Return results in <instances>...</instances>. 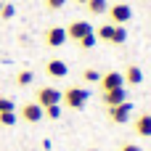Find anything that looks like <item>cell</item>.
I'll return each mask as SVG.
<instances>
[{
    "label": "cell",
    "mask_w": 151,
    "mask_h": 151,
    "mask_svg": "<svg viewBox=\"0 0 151 151\" xmlns=\"http://www.w3.org/2000/svg\"><path fill=\"white\" fill-rule=\"evenodd\" d=\"M88 98H90V90H85V88H80V85H72V88L61 90L64 106H66V109H74V111H77V109H85Z\"/></svg>",
    "instance_id": "6da1fadb"
},
{
    "label": "cell",
    "mask_w": 151,
    "mask_h": 151,
    "mask_svg": "<svg viewBox=\"0 0 151 151\" xmlns=\"http://www.w3.org/2000/svg\"><path fill=\"white\" fill-rule=\"evenodd\" d=\"M106 16L111 19V24H127L130 19H133V8L127 5V3H114V5H109L106 8Z\"/></svg>",
    "instance_id": "7a4b0ae2"
},
{
    "label": "cell",
    "mask_w": 151,
    "mask_h": 151,
    "mask_svg": "<svg viewBox=\"0 0 151 151\" xmlns=\"http://www.w3.org/2000/svg\"><path fill=\"white\" fill-rule=\"evenodd\" d=\"M130 117H133V104H130V101H122V104H117V106H109V119H111L114 125H127Z\"/></svg>",
    "instance_id": "3957f363"
},
{
    "label": "cell",
    "mask_w": 151,
    "mask_h": 151,
    "mask_svg": "<svg viewBox=\"0 0 151 151\" xmlns=\"http://www.w3.org/2000/svg\"><path fill=\"white\" fill-rule=\"evenodd\" d=\"M90 32H96V27L90 24V21H85V19H77V21H72L69 27H66V37L69 40H74V42H80L85 35H90Z\"/></svg>",
    "instance_id": "277c9868"
},
{
    "label": "cell",
    "mask_w": 151,
    "mask_h": 151,
    "mask_svg": "<svg viewBox=\"0 0 151 151\" xmlns=\"http://www.w3.org/2000/svg\"><path fill=\"white\" fill-rule=\"evenodd\" d=\"M98 88H101L104 93H106V90H117V88H125V77H122V72L111 69V72L101 74V80H98Z\"/></svg>",
    "instance_id": "5b68a950"
},
{
    "label": "cell",
    "mask_w": 151,
    "mask_h": 151,
    "mask_svg": "<svg viewBox=\"0 0 151 151\" xmlns=\"http://www.w3.org/2000/svg\"><path fill=\"white\" fill-rule=\"evenodd\" d=\"M35 104H40L42 109H45V106H53V104H61V90L45 85V88L37 90V101H35Z\"/></svg>",
    "instance_id": "8992f818"
},
{
    "label": "cell",
    "mask_w": 151,
    "mask_h": 151,
    "mask_svg": "<svg viewBox=\"0 0 151 151\" xmlns=\"http://www.w3.org/2000/svg\"><path fill=\"white\" fill-rule=\"evenodd\" d=\"M66 40H69V37H66V27H50V29L45 32V45H48V48H61Z\"/></svg>",
    "instance_id": "52a82bcc"
},
{
    "label": "cell",
    "mask_w": 151,
    "mask_h": 151,
    "mask_svg": "<svg viewBox=\"0 0 151 151\" xmlns=\"http://www.w3.org/2000/svg\"><path fill=\"white\" fill-rule=\"evenodd\" d=\"M45 72H48V77H53V80H64V77L69 74V66H66V61H61V58H50V61L45 64Z\"/></svg>",
    "instance_id": "ba28073f"
},
{
    "label": "cell",
    "mask_w": 151,
    "mask_h": 151,
    "mask_svg": "<svg viewBox=\"0 0 151 151\" xmlns=\"http://www.w3.org/2000/svg\"><path fill=\"white\" fill-rule=\"evenodd\" d=\"M133 130L141 135V138H151V114H138L135 119H133Z\"/></svg>",
    "instance_id": "9c48e42d"
},
{
    "label": "cell",
    "mask_w": 151,
    "mask_h": 151,
    "mask_svg": "<svg viewBox=\"0 0 151 151\" xmlns=\"http://www.w3.org/2000/svg\"><path fill=\"white\" fill-rule=\"evenodd\" d=\"M122 77H125V85H141L143 82V69L138 66V64H130V66H125V72H122Z\"/></svg>",
    "instance_id": "30bf717a"
},
{
    "label": "cell",
    "mask_w": 151,
    "mask_h": 151,
    "mask_svg": "<svg viewBox=\"0 0 151 151\" xmlns=\"http://www.w3.org/2000/svg\"><path fill=\"white\" fill-rule=\"evenodd\" d=\"M21 119H24V122H32V125L40 122V119H42V106H40V104H24V106H21Z\"/></svg>",
    "instance_id": "8fae6325"
},
{
    "label": "cell",
    "mask_w": 151,
    "mask_h": 151,
    "mask_svg": "<svg viewBox=\"0 0 151 151\" xmlns=\"http://www.w3.org/2000/svg\"><path fill=\"white\" fill-rule=\"evenodd\" d=\"M122 101H127V90H125V88L106 90V93H104V104H106V106H117V104H122Z\"/></svg>",
    "instance_id": "7c38bea8"
},
{
    "label": "cell",
    "mask_w": 151,
    "mask_h": 151,
    "mask_svg": "<svg viewBox=\"0 0 151 151\" xmlns=\"http://www.w3.org/2000/svg\"><path fill=\"white\" fill-rule=\"evenodd\" d=\"M114 29H117V24H101L98 29H96V37L98 40H104V42H111V37H114Z\"/></svg>",
    "instance_id": "4fadbf2b"
},
{
    "label": "cell",
    "mask_w": 151,
    "mask_h": 151,
    "mask_svg": "<svg viewBox=\"0 0 151 151\" xmlns=\"http://www.w3.org/2000/svg\"><path fill=\"white\" fill-rule=\"evenodd\" d=\"M85 8H88V13H93V16H104L106 8H109V3H106V0H88Z\"/></svg>",
    "instance_id": "5bb4252c"
},
{
    "label": "cell",
    "mask_w": 151,
    "mask_h": 151,
    "mask_svg": "<svg viewBox=\"0 0 151 151\" xmlns=\"http://www.w3.org/2000/svg\"><path fill=\"white\" fill-rule=\"evenodd\" d=\"M127 40V29L122 27V24H117V29H114V37H111V45H122Z\"/></svg>",
    "instance_id": "9a60e30c"
},
{
    "label": "cell",
    "mask_w": 151,
    "mask_h": 151,
    "mask_svg": "<svg viewBox=\"0 0 151 151\" xmlns=\"http://www.w3.org/2000/svg\"><path fill=\"white\" fill-rule=\"evenodd\" d=\"M96 42H98V37H96V32H90V35H85V37H82V40L77 42V45H80L82 50H90V48H93Z\"/></svg>",
    "instance_id": "2e32d148"
},
{
    "label": "cell",
    "mask_w": 151,
    "mask_h": 151,
    "mask_svg": "<svg viewBox=\"0 0 151 151\" xmlns=\"http://www.w3.org/2000/svg\"><path fill=\"white\" fill-rule=\"evenodd\" d=\"M42 117H48V119H58V117H61V104L45 106V109H42Z\"/></svg>",
    "instance_id": "e0dca14e"
},
{
    "label": "cell",
    "mask_w": 151,
    "mask_h": 151,
    "mask_svg": "<svg viewBox=\"0 0 151 151\" xmlns=\"http://www.w3.org/2000/svg\"><path fill=\"white\" fill-rule=\"evenodd\" d=\"M0 125L3 127H13L16 125V111H0Z\"/></svg>",
    "instance_id": "ac0fdd59"
},
{
    "label": "cell",
    "mask_w": 151,
    "mask_h": 151,
    "mask_svg": "<svg viewBox=\"0 0 151 151\" xmlns=\"http://www.w3.org/2000/svg\"><path fill=\"white\" fill-rule=\"evenodd\" d=\"M32 80H35V74H32L29 69H24V72H19V74H16V85H21V88H24V85H29Z\"/></svg>",
    "instance_id": "d6986e66"
},
{
    "label": "cell",
    "mask_w": 151,
    "mask_h": 151,
    "mask_svg": "<svg viewBox=\"0 0 151 151\" xmlns=\"http://www.w3.org/2000/svg\"><path fill=\"white\" fill-rule=\"evenodd\" d=\"M82 80H85V82H96V85H98L101 72H98V69H85V72H82Z\"/></svg>",
    "instance_id": "ffe728a7"
},
{
    "label": "cell",
    "mask_w": 151,
    "mask_h": 151,
    "mask_svg": "<svg viewBox=\"0 0 151 151\" xmlns=\"http://www.w3.org/2000/svg\"><path fill=\"white\" fill-rule=\"evenodd\" d=\"M13 13H16V8L11 3H3L0 5V19H13Z\"/></svg>",
    "instance_id": "44dd1931"
},
{
    "label": "cell",
    "mask_w": 151,
    "mask_h": 151,
    "mask_svg": "<svg viewBox=\"0 0 151 151\" xmlns=\"http://www.w3.org/2000/svg\"><path fill=\"white\" fill-rule=\"evenodd\" d=\"M66 5V0H45V8L48 11H61Z\"/></svg>",
    "instance_id": "7402d4cb"
},
{
    "label": "cell",
    "mask_w": 151,
    "mask_h": 151,
    "mask_svg": "<svg viewBox=\"0 0 151 151\" xmlns=\"http://www.w3.org/2000/svg\"><path fill=\"white\" fill-rule=\"evenodd\" d=\"M16 106H13V101L11 98H0V111H13Z\"/></svg>",
    "instance_id": "603a6c76"
},
{
    "label": "cell",
    "mask_w": 151,
    "mask_h": 151,
    "mask_svg": "<svg viewBox=\"0 0 151 151\" xmlns=\"http://www.w3.org/2000/svg\"><path fill=\"white\" fill-rule=\"evenodd\" d=\"M119 151H141V146H138V143H122Z\"/></svg>",
    "instance_id": "cb8c5ba5"
},
{
    "label": "cell",
    "mask_w": 151,
    "mask_h": 151,
    "mask_svg": "<svg viewBox=\"0 0 151 151\" xmlns=\"http://www.w3.org/2000/svg\"><path fill=\"white\" fill-rule=\"evenodd\" d=\"M74 3H80V5H85V3H88V0H74Z\"/></svg>",
    "instance_id": "d4e9b609"
}]
</instances>
